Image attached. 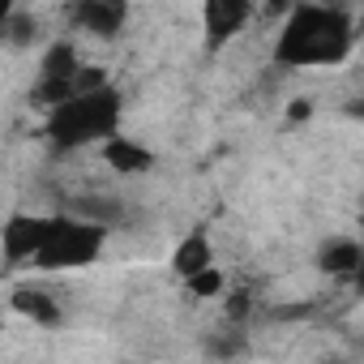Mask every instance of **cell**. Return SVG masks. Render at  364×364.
Here are the masks:
<instances>
[{"label": "cell", "instance_id": "6da1fadb", "mask_svg": "<svg viewBox=\"0 0 364 364\" xmlns=\"http://www.w3.org/2000/svg\"><path fill=\"white\" fill-rule=\"evenodd\" d=\"M355 43L351 18L334 5H296L274 39V60L287 69H330Z\"/></svg>", "mask_w": 364, "mask_h": 364}, {"label": "cell", "instance_id": "7a4b0ae2", "mask_svg": "<svg viewBox=\"0 0 364 364\" xmlns=\"http://www.w3.org/2000/svg\"><path fill=\"white\" fill-rule=\"evenodd\" d=\"M116 124H120V90L116 86L73 95L69 103H60V107L48 112V137L60 150H77L86 141L103 146V141L116 137Z\"/></svg>", "mask_w": 364, "mask_h": 364}, {"label": "cell", "instance_id": "3957f363", "mask_svg": "<svg viewBox=\"0 0 364 364\" xmlns=\"http://www.w3.org/2000/svg\"><path fill=\"white\" fill-rule=\"evenodd\" d=\"M103 253V228L82 215H48L43 245L31 266L39 270H82Z\"/></svg>", "mask_w": 364, "mask_h": 364}, {"label": "cell", "instance_id": "277c9868", "mask_svg": "<svg viewBox=\"0 0 364 364\" xmlns=\"http://www.w3.org/2000/svg\"><path fill=\"white\" fill-rule=\"evenodd\" d=\"M48 232V215H9L5 223V257L9 262H35Z\"/></svg>", "mask_w": 364, "mask_h": 364}, {"label": "cell", "instance_id": "5b68a950", "mask_svg": "<svg viewBox=\"0 0 364 364\" xmlns=\"http://www.w3.org/2000/svg\"><path fill=\"white\" fill-rule=\"evenodd\" d=\"M202 18H206V35H210V43L223 48L228 39H236V35L249 26L253 9L245 5V0H210Z\"/></svg>", "mask_w": 364, "mask_h": 364}, {"label": "cell", "instance_id": "8992f818", "mask_svg": "<svg viewBox=\"0 0 364 364\" xmlns=\"http://www.w3.org/2000/svg\"><path fill=\"white\" fill-rule=\"evenodd\" d=\"M360 262H364V240H347V236L326 240L321 253H317V270L321 274H334V279H355L360 274Z\"/></svg>", "mask_w": 364, "mask_h": 364}, {"label": "cell", "instance_id": "52a82bcc", "mask_svg": "<svg viewBox=\"0 0 364 364\" xmlns=\"http://www.w3.org/2000/svg\"><path fill=\"white\" fill-rule=\"evenodd\" d=\"M73 22L90 35H116L124 22H129V9L116 5V0H82L73 9Z\"/></svg>", "mask_w": 364, "mask_h": 364}, {"label": "cell", "instance_id": "ba28073f", "mask_svg": "<svg viewBox=\"0 0 364 364\" xmlns=\"http://www.w3.org/2000/svg\"><path fill=\"white\" fill-rule=\"evenodd\" d=\"M103 163H107L112 171H120V176H141V171L154 167V154H150L141 141L116 133L112 141H103Z\"/></svg>", "mask_w": 364, "mask_h": 364}, {"label": "cell", "instance_id": "9c48e42d", "mask_svg": "<svg viewBox=\"0 0 364 364\" xmlns=\"http://www.w3.org/2000/svg\"><path fill=\"white\" fill-rule=\"evenodd\" d=\"M215 262H210V240H206V232H193V236H185L176 245V253H171V270L180 274V279H198L202 270H210Z\"/></svg>", "mask_w": 364, "mask_h": 364}, {"label": "cell", "instance_id": "30bf717a", "mask_svg": "<svg viewBox=\"0 0 364 364\" xmlns=\"http://www.w3.org/2000/svg\"><path fill=\"white\" fill-rule=\"evenodd\" d=\"M9 304L22 313V317H31V321H39V326H60V309H56V300L43 291V287H14V296H9Z\"/></svg>", "mask_w": 364, "mask_h": 364}, {"label": "cell", "instance_id": "8fae6325", "mask_svg": "<svg viewBox=\"0 0 364 364\" xmlns=\"http://www.w3.org/2000/svg\"><path fill=\"white\" fill-rule=\"evenodd\" d=\"M189 291H193V296H219V291H223V274L210 266V270H202L198 279H189Z\"/></svg>", "mask_w": 364, "mask_h": 364}, {"label": "cell", "instance_id": "7c38bea8", "mask_svg": "<svg viewBox=\"0 0 364 364\" xmlns=\"http://www.w3.org/2000/svg\"><path fill=\"white\" fill-rule=\"evenodd\" d=\"M309 112H313V103H309V99H291V120H304Z\"/></svg>", "mask_w": 364, "mask_h": 364}, {"label": "cell", "instance_id": "4fadbf2b", "mask_svg": "<svg viewBox=\"0 0 364 364\" xmlns=\"http://www.w3.org/2000/svg\"><path fill=\"white\" fill-rule=\"evenodd\" d=\"M351 283H355V287H360V291H364V262H360V274H355V279H351Z\"/></svg>", "mask_w": 364, "mask_h": 364}]
</instances>
